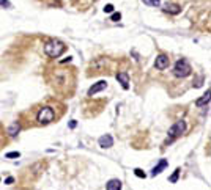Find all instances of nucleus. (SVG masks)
<instances>
[{
  "instance_id": "nucleus-8",
  "label": "nucleus",
  "mask_w": 211,
  "mask_h": 190,
  "mask_svg": "<svg viewBox=\"0 0 211 190\" xmlns=\"http://www.w3.org/2000/svg\"><path fill=\"white\" fill-rule=\"evenodd\" d=\"M117 80H118L121 83V87L125 88V90H128L129 88V76H128V72H118L117 74Z\"/></svg>"
},
{
  "instance_id": "nucleus-17",
  "label": "nucleus",
  "mask_w": 211,
  "mask_h": 190,
  "mask_svg": "<svg viewBox=\"0 0 211 190\" xmlns=\"http://www.w3.org/2000/svg\"><path fill=\"white\" fill-rule=\"evenodd\" d=\"M134 175H136L137 178H143V179L147 178V175H145V173H143L140 168H136V170H134Z\"/></svg>"
},
{
  "instance_id": "nucleus-6",
  "label": "nucleus",
  "mask_w": 211,
  "mask_h": 190,
  "mask_svg": "<svg viewBox=\"0 0 211 190\" xmlns=\"http://www.w3.org/2000/svg\"><path fill=\"white\" fill-rule=\"evenodd\" d=\"M170 66V58L167 57L165 54H159L156 60H154V68L159 69V71H164Z\"/></svg>"
},
{
  "instance_id": "nucleus-1",
  "label": "nucleus",
  "mask_w": 211,
  "mask_h": 190,
  "mask_svg": "<svg viewBox=\"0 0 211 190\" xmlns=\"http://www.w3.org/2000/svg\"><path fill=\"white\" fill-rule=\"evenodd\" d=\"M47 82L54 87L55 91L71 94L76 83V72L74 69H66V68L52 69L47 74Z\"/></svg>"
},
{
  "instance_id": "nucleus-21",
  "label": "nucleus",
  "mask_w": 211,
  "mask_h": 190,
  "mask_svg": "<svg viewBox=\"0 0 211 190\" xmlns=\"http://www.w3.org/2000/svg\"><path fill=\"white\" fill-rule=\"evenodd\" d=\"M0 7H10L8 0H0Z\"/></svg>"
},
{
  "instance_id": "nucleus-4",
  "label": "nucleus",
  "mask_w": 211,
  "mask_h": 190,
  "mask_svg": "<svg viewBox=\"0 0 211 190\" xmlns=\"http://www.w3.org/2000/svg\"><path fill=\"white\" fill-rule=\"evenodd\" d=\"M192 72V68H191V65H189V61L187 60H184V58H181V60H178L175 63V66H173V76L175 77H187Z\"/></svg>"
},
{
  "instance_id": "nucleus-9",
  "label": "nucleus",
  "mask_w": 211,
  "mask_h": 190,
  "mask_svg": "<svg viewBox=\"0 0 211 190\" xmlns=\"http://www.w3.org/2000/svg\"><path fill=\"white\" fill-rule=\"evenodd\" d=\"M99 146H101V148H110V146H114V138H112V135H109V134L103 135L101 138H99Z\"/></svg>"
},
{
  "instance_id": "nucleus-20",
  "label": "nucleus",
  "mask_w": 211,
  "mask_h": 190,
  "mask_svg": "<svg viewBox=\"0 0 211 190\" xmlns=\"http://www.w3.org/2000/svg\"><path fill=\"white\" fill-rule=\"evenodd\" d=\"M112 11H114V5H106V7H104V13H112Z\"/></svg>"
},
{
  "instance_id": "nucleus-15",
  "label": "nucleus",
  "mask_w": 211,
  "mask_h": 190,
  "mask_svg": "<svg viewBox=\"0 0 211 190\" xmlns=\"http://www.w3.org/2000/svg\"><path fill=\"white\" fill-rule=\"evenodd\" d=\"M145 5H148V7H159L161 0H142Z\"/></svg>"
},
{
  "instance_id": "nucleus-5",
  "label": "nucleus",
  "mask_w": 211,
  "mask_h": 190,
  "mask_svg": "<svg viewBox=\"0 0 211 190\" xmlns=\"http://www.w3.org/2000/svg\"><path fill=\"white\" fill-rule=\"evenodd\" d=\"M184 129H186V123L183 121V120H181V121H176L175 124L169 129V138H167V142H165V145H167V143H172L175 138H178L181 134L184 132Z\"/></svg>"
},
{
  "instance_id": "nucleus-3",
  "label": "nucleus",
  "mask_w": 211,
  "mask_h": 190,
  "mask_svg": "<svg viewBox=\"0 0 211 190\" xmlns=\"http://www.w3.org/2000/svg\"><path fill=\"white\" fill-rule=\"evenodd\" d=\"M55 120V112L52 107H43L38 110V113H36V121H38V124H43V126H46L49 124V123H52Z\"/></svg>"
},
{
  "instance_id": "nucleus-22",
  "label": "nucleus",
  "mask_w": 211,
  "mask_h": 190,
  "mask_svg": "<svg viewBox=\"0 0 211 190\" xmlns=\"http://www.w3.org/2000/svg\"><path fill=\"white\" fill-rule=\"evenodd\" d=\"M77 126V123H76V120H73V121H69V127L71 129H74V127Z\"/></svg>"
},
{
  "instance_id": "nucleus-10",
  "label": "nucleus",
  "mask_w": 211,
  "mask_h": 190,
  "mask_svg": "<svg viewBox=\"0 0 211 190\" xmlns=\"http://www.w3.org/2000/svg\"><path fill=\"white\" fill-rule=\"evenodd\" d=\"M106 189L107 190H121V181L120 179H110L106 184Z\"/></svg>"
},
{
  "instance_id": "nucleus-14",
  "label": "nucleus",
  "mask_w": 211,
  "mask_h": 190,
  "mask_svg": "<svg viewBox=\"0 0 211 190\" xmlns=\"http://www.w3.org/2000/svg\"><path fill=\"white\" fill-rule=\"evenodd\" d=\"M19 129H21L19 123H18V121H14L13 124H11V126L8 127V135H11V137H16V135H18V132H19Z\"/></svg>"
},
{
  "instance_id": "nucleus-2",
  "label": "nucleus",
  "mask_w": 211,
  "mask_h": 190,
  "mask_svg": "<svg viewBox=\"0 0 211 190\" xmlns=\"http://www.w3.org/2000/svg\"><path fill=\"white\" fill-rule=\"evenodd\" d=\"M66 50V44L60 40H51L44 44V54L49 58H58Z\"/></svg>"
},
{
  "instance_id": "nucleus-23",
  "label": "nucleus",
  "mask_w": 211,
  "mask_h": 190,
  "mask_svg": "<svg viewBox=\"0 0 211 190\" xmlns=\"http://www.w3.org/2000/svg\"><path fill=\"white\" fill-rule=\"evenodd\" d=\"M14 179H13V178H8V179L7 181H5V182H7V184H11V182H13Z\"/></svg>"
},
{
  "instance_id": "nucleus-11",
  "label": "nucleus",
  "mask_w": 211,
  "mask_h": 190,
  "mask_svg": "<svg viewBox=\"0 0 211 190\" xmlns=\"http://www.w3.org/2000/svg\"><path fill=\"white\" fill-rule=\"evenodd\" d=\"M167 165H169V162L165 160V159H162V160H161L159 164H158V167H154V168H153V171H151V176H156V175H159V173L162 171V170H164Z\"/></svg>"
},
{
  "instance_id": "nucleus-19",
  "label": "nucleus",
  "mask_w": 211,
  "mask_h": 190,
  "mask_svg": "<svg viewBox=\"0 0 211 190\" xmlns=\"http://www.w3.org/2000/svg\"><path fill=\"white\" fill-rule=\"evenodd\" d=\"M19 156H21V154L18 153V151H14V153H8L7 157H8V159H14V157H19Z\"/></svg>"
},
{
  "instance_id": "nucleus-24",
  "label": "nucleus",
  "mask_w": 211,
  "mask_h": 190,
  "mask_svg": "<svg viewBox=\"0 0 211 190\" xmlns=\"http://www.w3.org/2000/svg\"><path fill=\"white\" fill-rule=\"evenodd\" d=\"M0 145H2V140H0Z\"/></svg>"
},
{
  "instance_id": "nucleus-12",
  "label": "nucleus",
  "mask_w": 211,
  "mask_h": 190,
  "mask_svg": "<svg viewBox=\"0 0 211 190\" xmlns=\"http://www.w3.org/2000/svg\"><path fill=\"white\" fill-rule=\"evenodd\" d=\"M164 10L167 11V13H170V14H178L181 11V7L180 5H175V3H167L164 7Z\"/></svg>"
},
{
  "instance_id": "nucleus-16",
  "label": "nucleus",
  "mask_w": 211,
  "mask_h": 190,
  "mask_svg": "<svg viewBox=\"0 0 211 190\" xmlns=\"http://www.w3.org/2000/svg\"><path fill=\"white\" fill-rule=\"evenodd\" d=\"M180 171H181L180 168H176V170L173 171V175H172V176L169 178V181H170V182H176V181H178V176H180Z\"/></svg>"
},
{
  "instance_id": "nucleus-7",
  "label": "nucleus",
  "mask_w": 211,
  "mask_h": 190,
  "mask_svg": "<svg viewBox=\"0 0 211 190\" xmlns=\"http://www.w3.org/2000/svg\"><path fill=\"white\" fill-rule=\"evenodd\" d=\"M106 88H107V82H106V80H99V82H98V83H95L93 87H90V90H88V93H87V94H88L90 98H93L96 93L106 90Z\"/></svg>"
},
{
  "instance_id": "nucleus-13",
  "label": "nucleus",
  "mask_w": 211,
  "mask_h": 190,
  "mask_svg": "<svg viewBox=\"0 0 211 190\" xmlns=\"http://www.w3.org/2000/svg\"><path fill=\"white\" fill-rule=\"evenodd\" d=\"M208 102H210V90H207V93H205L200 99L196 101V105L197 107H203V105H207Z\"/></svg>"
},
{
  "instance_id": "nucleus-18",
  "label": "nucleus",
  "mask_w": 211,
  "mask_h": 190,
  "mask_svg": "<svg viewBox=\"0 0 211 190\" xmlns=\"http://www.w3.org/2000/svg\"><path fill=\"white\" fill-rule=\"evenodd\" d=\"M120 19H121V14L120 13H114L112 18H110V21H112V22H118Z\"/></svg>"
}]
</instances>
